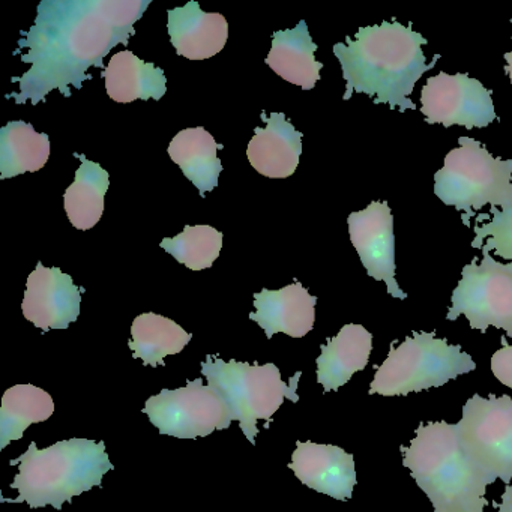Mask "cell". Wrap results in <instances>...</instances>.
<instances>
[{
    "label": "cell",
    "instance_id": "cell-1",
    "mask_svg": "<svg viewBox=\"0 0 512 512\" xmlns=\"http://www.w3.org/2000/svg\"><path fill=\"white\" fill-rule=\"evenodd\" d=\"M151 0H44L34 26L19 41L17 53L28 73L14 77L19 94L16 104L46 101L59 89L65 98L71 88L82 89L92 80L91 67L103 70V59L116 46H128L134 25L142 19Z\"/></svg>",
    "mask_w": 512,
    "mask_h": 512
},
{
    "label": "cell",
    "instance_id": "cell-2",
    "mask_svg": "<svg viewBox=\"0 0 512 512\" xmlns=\"http://www.w3.org/2000/svg\"><path fill=\"white\" fill-rule=\"evenodd\" d=\"M427 38L413 31L412 23L404 26L397 20L361 28L355 40L334 46L346 80L344 101L353 94H365L376 104H388L391 110H415L410 100L416 82L430 71L440 55L427 64L422 46Z\"/></svg>",
    "mask_w": 512,
    "mask_h": 512
},
{
    "label": "cell",
    "instance_id": "cell-3",
    "mask_svg": "<svg viewBox=\"0 0 512 512\" xmlns=\"http://www.w3.org/2000/svg\"><path fill=\"white\" fill-rule=\"evenodd\" d=\"M401 452L404 467L427 494L434 512H485L491 482L467 457L455 424L422 422Z\"/></svg>",
    "mask_w": 512,
    "mask_h": 512
},
{
    "label": "cell",
    "instance_id": "cell-4",
    "mask_svg": "<svg viewBox=\"0 0 512 512\" xmlns=\"http://www.w3.org/2000/svg\"><path fill=\"white\" fill-rule=\"evenodd\" d=\"M10 464L19 466V475L11 484L19 490V497L2 502H26L31 508L52 505L58 511L65 502H73V497L101 487L103 476L115 469L106 443L91 439L61 440L46 449L32 442Z\"/></svg>",
    "mask_w": 512,
    "mask_h": 512
},
{
    "label": "cell",
    "instance_id": "cell-5",
    "mask_svg": "<svg viewBox=\"0 0 512 512\" xmlns=\"http://www.w3.org/2000/svg\"><path fill=\"white\" fill-rule=\"evenodd\" d=\"M202 374L208 380V385L226 401L232 421L239 422L242 433L253 445H256L259 434V419H265L268 428L272 415L283 406L286 398L292 403L299 401L296 391L301 371L286 383L275 364L250 365L235 359L226 362L208 355L206 361L202 362Z\"/></svg>",
    "mask_w": 512,
    "mask_h": 512
},
{
    "label": "cell",
    "instance_id": "cell-6",
    "mask_svg": "<svg viewBox=\"0 0 512 512\" xmlns=\"http://www.w3.org/2000/svg\"><path fill=\"white\" fill-rule=\"evenodd\" d=\"M460 148L445 157L434 175V194L443 205L463 212V224L470 227L475 212L484 206L503 209L512 206V160L494 158L481 142L460 137Z\"/></svg>",
    "mask_w": 512,
    "mask_h": 512
},
{
    "label": "cell",
    "instance_id": "cell-7",
    "mask_svg": "<svg viewBox=\"0 0 512 512\" xmlns=\"http://www.w3.org/2000/svg\"><path fill=\"white\" fill-rule=\"evenodd\" d=\"M475 370L476 362L458 344L437 338L436 332H413L398 346L391 344L368 394L397 397L428 391Z\"/></svg>",
    "mask_w": 512,
    "mask_h": 512
},
{
    "label": "cell",
    "instance_id": "cell-8",
    "mask_svg": "<svg viewBox=\"0 0 512 512\" xmlns=\"http://www.w3.org/2000/svg\"><path fill=\"white\" fill-rule=\"evenodd\" d=\"M461 446L482 475L494 484L512 481V398L475 394L455 424Z\"/></svg>",
    "mask_w": 512,
    "mask_h": 512
},
{
    "label": "cell",
    "instance_id": "cell-9",
    "mask_svg": "<svg viewBox=\"0 0 512 512\" xmlns=\"http://www.w3.org/2000/svg\"><path fill=\"white\" fill-rule=\"evenodd\" d=\"M460 316L476 331L487 332L494 326L512 338V262L500 263L490 253H482L479 265L475 257L464 266L446 320L455 322Z\"/></svg>",
    "mask_w": 512,
    "mask_h": 512
},
{
    "label": "cell",
    "instance_id": "cell-10",
    "mask_svg": "<svg viewBox=\"0 0 512 512\" xmlns=\"http://www.w3.org/2000/svg\"><path fill=\"white\" fill-rule=\"evenodd\" d=\"M142 412L160 434L176 439L196 440L226 430L233 422L226 401L202 379L188 382L185 388L163 389L146 401Z\"/></svg>",
    "mask_w": 512,
    "mask_h": 512
},
{
    "label": "cell",
    "instance_id": "cell-11",
    "mask_svg": "<svg viewBox=\"0 0 512 512\" xmlns=\"http://www.w3.org/2000/svg\"><path fill=\"white\" fill-rule=\"evenodd\" d=\"M491 95L490 89L467 74L439 73L422 88L421 112L430 125L485 128L497 121Z\"/></svg>",
    "mask_w": 512,
    "mask_h": 512
},
{
    "label": "cell",
    "instance_id": "cell-12",
    "mask_svg": "<svg viewBox=\"0 0 512 512\" xmlns=\"http://www.w3.org/2000/svg\"><path fill=\"white\" fill-rule=\"evenodd\" d=\"M347 224L350 241L367 274L374 280L385 281L389 295L407 299L395 278L394 217L388 203L373 202L364 211L352 212Z\"/></svg>",
    "mask_w": 512,
    "mask_h": 512
},
{
    "label": "cell",
    "instance_id": "cell-13",
    "mask_svg": "<svg viewBox=\"0 0 512 512\" xmlns=\"http://www.w3.org/2000/svg\"><path fill=\"white\" fill-rule=\"evenodd\" d=\"M80 302L82 293L73 277L38 262L26 283L22 311L25 319L43 332L67 329L79 319Z\"/></svg>",
    "mask_w": 512,
    "mask_h": 512
},
{
    "label": "cell",
    "instance_id": "cell-14",
    "mask_svg": "<svg viewBox=\"0 0 512 512\" xmlns=\"http://www.w3.org/2000/svg\"><path fill=\"white\" fill-rule=\"evenodd\" d=\"M289 469L311 490L332 499H352L356 487L355 458L340 446L296 443Z\"/></svg>",
    "mask_w": 512,
    "mask_h": 512
},
{
    "label": "cell",
    "instance_id": "cell-15",
    "mask_svg": "<svg viewBox=\"0 0 512 512\" xmlns=\"http://www.w3.org/2000/svg\"><path fill=\"white\" fill-rule=\"evenodd\" d=\"M316 304V296L296 281L280 290L254 293L256 311L250 313V319L265 331L268 340L278 332L302 338L314 328Z\"/></svg>",
    "mask_w": 512,
    "mask_h": 512
},
{
    "label": "cell",
    "instance_id": "cell-16",
    "mask_svg": "<svg viewBox=\"0 0 512 512\" xmlns=\"http://www.w3.org/2000/svg\"><path fill=\"white\" fill-rule=\"evenodd\" d=\"M170 43L179 56L203 61L218 55L229 38V25L218 13H205L197 2L167 11Z\"/></svg>",
    "mask_w": 512,
    "mask_h": 512
},
{
    "label": "cell",
    "instance_id": "cell-17",
    "mask_svg": "<svg viewBox=\"0 0 512 512\" xmlns=\"http://www.w3.org/2000/svg\"><path fill=\"white\" fill-rule=\"evenodd\" d=\"M265 128H256L247 149L248 161L260 175L286 179L296 172L302 155V133L296 131L284 113H272Z\"/></svg>",
    "mask_w": 512,
    "mask_h": 512
},
{
    "label": "cell",
    "instance_id": "cell-18",
    "mask_svg": "<svg viewBox=\"0 0 512 512\" xmlns=\"http://www.w3.org/2000/svg\"><path fill=\"white\" fill-rule=\"evenodd\" d=\"M317 358V382L323 391H338L346 385L353 374L364 370L373 350V334L362 325L343 326L334 338H329L320 347Z\"/></svg>",
    "mask_w": 512,
    "mask_h": 512
},
{
    "label": "cell",
    "instance_id": "cell-19",
    "mask_svg": "<svg viewBox=\"0 0 512 512\" xmlns=\"http://www.w3.org/2000/svg\"><path fill=\"white\" fill-rule=\"evenodd\" d=\"M316 50L307 23L301 20L296 28L275 32L266 65L286 82L311 91L319 82L323 68L322 62L314 58Z\"/></svg>",
    "mask_w": 512,
    "mask_h": 512
},
{
    "label": "cell",
    "instance_id": "cell-20",
    "mask_svg": "<svg viewBox=\"0 0 512 512\" xmlns=\"http://www.w3.org/2000/svg\"><path fill=\"white\" fill-rule=\"evenodd\" d=\"M220 149H223V145H218L211 133L197 127L176 134L167 152L173 163L181 167L185 178L193 182L200 196L205 197L206 193L217 187L223 172V164L218 157Z\"/></svg>",
    "mask_w": 512,
    "mask_h": 512
},
{
    "label": "cell",
    "instance_id": "cell-21",
    "mask_svg": "<svg viewBox=\"0 0 512 512\" xmlns=\"http://www.w3.org/2000/svg\"><path fill=\"white\" fill-rule=\"evenodd\" d=\"M106 91L116 103L136 100L160 101L166 95L167 79L161 68L142 61L130 50L116 53L103 73Z\"/></svg>",
    "mask_w": 512,
    "mask_h": 512
},
{
    "label": "cell",
    "instance_id": "cell-22",
    "mask_svg": "<svg viewBox=\"0 0 512 512\" xmlns=\"http://www.w3.org/2000/svg\"><path fill=\"white\" fill-rule=\"evenodd\" d=\"M50 158V137L37 133L32 124L8 122L0 130V179L40 172Z\"/></svg>",
    "mask_w": 512,
    "mask_h": 512
},
{
    "label": "cell",
    "instance_id": "cell-23",
    "mask_svg": "<svg viewBox=\"0 0 512 512\" xmlns=\"http://www.w3.org/2000/svg\"><path fill=\"white\" fill-rule=\"evenodd\" d=\"M55 413L52 395L34 385H16L8 389L0 406V451L13 440L23 439L32 424L47 421Z\"/></svg>",
    "mask_w": 512,
    "mask_h": 512
},
{
    "label": "cell",
    "instance_id": "cell-24",
    "mask_svg": "<svg viewBox=\"0 0 512 512\" xmlns=\"http://www.w3.org/2000/svg\"><path fill=\"white\" fill-rule=\"evenodd\" d=\"M193 335L173 322L172 319L155 313L140 314L131 326V340L128 343L134 358L143 364L157 368L164 367V358L178 355L190 343Z\"/></svg>",
    "mask_w": 512,
    "mask_h": 512
},
{
    "label": "cell",
    "instance_id": "cell-25",
    "mask_svg": "<svg viewBox=\"0 0 512 512\" xmlns=\"http://www.w3.org/2000/svg\"><path fill=\"white\" fill-rule=\"evenodd\" d=\"M76 179L64 196L68 220L79 230H91L103 217L104 197L110 187V176L100 164L79 155Z\"/></svg>",
    "mask_w": 512,
    "mask_h": 512
},
{
    "label": "cell",
    "instance_id": "cell-26",
    "mask_svg": "<svg viewBox=\"0 0 512 512\" xmlns=\"http://www.w3.org/2000/svg\"><path fill=\"white\" fill-rule=\"evenodd\" d=\"M161 248L193 271L211 268L223 248V233L211 226H185L175 238L161 241Z\"/></svg>",
    "mask_w": 512,
    "mask_h": 512
},
{
    "label": "cell",
    "instance_id": "cell-27",
    "mask_svg": "<svg viewBox=\"0 0 512 512\" xmlns=\"http://www.w3.org/2000/svg\"><path fill=\"white\" fill-rule=\"evenodd\" d=\"M475 238L472 248H478L482 253H494L502 259L512 262V206L500 211L491 208L490 214L475 217Z\"/></svg>",
    "mask_w": 512,
    "mask_h": 512
},
{
    "label": "cell",
    "instance_id": "cell-28",
    "mask_svg": "<svg viewBox=\"0 0 512 512\" xmlns=\"http://www.w3.org/2000/svg\"><path fill=\"white\" fill-rule=\"evenodd\" d=\"M502 349L491 356V373L506 388L512 389V346L505 337L500 338Z\"/></svg>",
    "mask_w": 512,
    "mask_h": 512
},
{
    "label": "cell",
    "instance_id": "cell-29",
    "mask_svg": "<svg viewBox=\"0 0 512 512\" xmlns=\"http://www.w3.org/2000/svg\"><path fill=\"white\" fill-rule=\"evenodd\" d=\"M497 512H512V485H506L497 503Z\"/></svg>",
    "mask_w": 512,
    "mask_h": 512
},
{
    "label": "cell",
    "instance_id": "cell-30",
    "mask_svg": "<svg viewBox=\"0 0 512 512\" xmlns=\"http://www.w3.org/2000/svg\"><path fill=\"white\" fill-rule=\"evenodd\" d=\"M511 23H512V19H511ZM503 58H505V61H506L505 73H506V76H508L509 79H511V85H512V50L509 53H505V56H503Z\"/></svg>",
    "mask_w": 512,
    "mask_h": 512
}]
</instances>
